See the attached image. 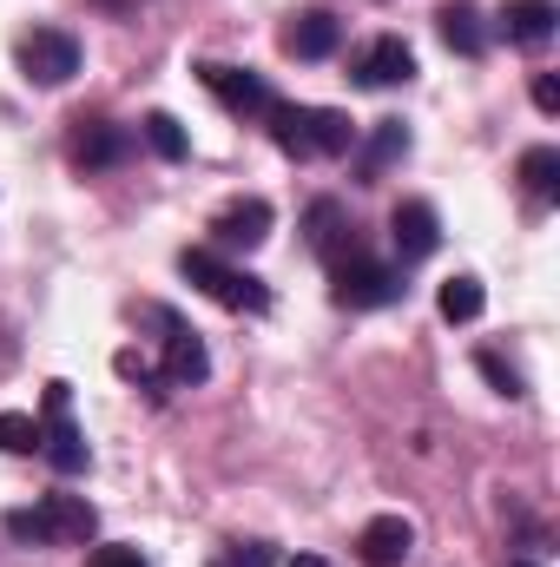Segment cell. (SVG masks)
I'll return each instance as SVG.
<instances>
[{
    "mask_svg": "<svg viewBox=\"0 0 560 567\" xmlns=\"http://www.w3.org/2000/svg\"><path fill=\"white\" fill-rule=\"evenodd\" d=\"M350 80L356 86H409L416 80V47L403 33H376L363 53H350Z\"/></svg>",
    "mask_w": 560,
    "mask_h": 567,
    "instance_id": "6",
    "label": "cell"
},
{
    "mask_svg": "<svg viewBox=\"0 0 560 567\" xmlns=\"http://www.w3.org/2000/svg\"><path fill=\"white\" fill-rule=\"evenodd\" d=\"M265 120H271V140H278L283 158H310V106H290V100H278Z\"/></svg>",
    "mask_w": 560,
    "mask_h": 567,
    "instance_id": "20",
    "label": "cell"
},
{
    "mask_svg": "<svg viewBox=\"0 0 560 567\" xmlns=\"http://www.w3.org/2000/svg\"><path fill=\"white\" fill-rule=\"evenodd\" d=\"M198 86L231 113V120H265L271 106H278V93H271V80L265 73H251V66H225V60H198Z\"/></svg>",
    "mask_w": 560,
    "mask_h": 567,
    "instance_id": "2",
    "label": "cell"
},
{
    "mask_svg": "<svg viewBox=\"0 0 560 567\" xmlns=\"http://www.w3.org/2000/svg\"><path fill=\"white\" fill-rule=\"evenodd\" d=\"M435 310H442V323H475L481 310H488V290H481V278H448L442 290H435Z\"/></svg>",
    "mask_w": 560,
    "mask_h": 567,
    "instance_id": "19",
    "label": "cell"
},
{
    "mask_svg": "<svg viewBox=\"0 0 560 567\" xmlns=\"http://www.w3.org/2000/svg\"><path fill=\"white\" fill-rule=\"evenodd\" d=\"M211 567H278V548L271 542H231Z\"/></svg>",
    "mask_w": 560,
    "mask_h": 567,
    "instance_id": "26",
    "label": "cell"
},
{
    "mask_svg": "<svg viewBox=\"0 0 560 567\" xmlns=\"http://www.w3.org/2000/svg\"><path fill=\"white\" fill-rule=\"evenodd\" d=\"M152 317L172 330V337H165V370H158V377H165V390H198V383L211 377V357H205L198 330H185L172 310H152Z\"/></svg>",
    "mask_w": 560,
    "mask_h": 567,
    "instance_id": "7",
    "label": "cell"
},
{
    "mask_svg": "<svg viewBox=\"0 0 560 567\" xmlns=\"http://www.w3.org/2000/svg\"><path fill=\"white\" fill-rule=\"evenodd\" d=\"M535 113H548V120L560 113V80L554 73H535Z\"/></svg>",
    "mask_w": 560,
    "mask_h": 567,
    "instance_id": "29",
    "label": "cell"
},
{
    "mask_svg": "<svg viewBox=\"0 0 560 567\" xmlns=\"http://www.w3.org/2000/svg\"><path fill=\"white\" fill-rule=\"evenodd\" d=\"M13 60H20V73L33 80V86H66L73 73H80V40L66 33V27H33L20 47H13Z\"/></svg>",
    "mask_w": 560,
    "mask_h": 567,
    "instance_id": "4",
    "label": "cell"
},
{
    "mask_svg": "<svg viewBox=\"0 0 560 567\" xmlns=\"http://www.w3.org/2000/svg\"><path fill=\"white\" fill-rule=\"evenodd\" d=\"M560 27V7L554 0H508L501 7V20H495V33L508 40V47H548Z\"/></svg>",
    "mask_w": 560,
    "mask_h": 567,
    "instance_id": "14",
    "label": "cell"
},
{
    "mask_svg": "<svg viewBox=\"0 0 560 567\" xmlns=\"http://www.w3.org/2000/svg\"><path fill=\"white\" fill-rule=\"evenodd\" d=\"M271 225H278L271 198H231V205L211 218V251H218V258H231V251H258V245L271 238Z\"/></svg>",
    "mask_w": 560,
    "mask_h": 567,
    "instance_id": "5",
    "label": "cell"
},
{
    "mask_svg": "<svg viewBox=\"0 0 560 567\" xmlns=\"http://www.w3.org/2000/svg\"><path fill=\"white\" fill-rule=\"evenodd\" d=\"M390 238H396L403 265L435 258V245H442V218H435V205H428V198H403V205L390 212Z\"/></svg>",
    "mask_w": 560,
    "mask_h": 567,
    "instance_id": "12",
    "label": "cell"
},
{
    "mask_svg": "<svg viewBox=\"0 0 560 567\" xmlns=\"http://www.w3.org/2000/svg\"><path fill=\"white\" fill-rule=\"evenodd\" d=\"M0 449L7 455H40V423L27 410H0Z\"/></svg>",
    "mask_w": 560,
    "mask_h": 567,
    "instance_id": "25",
    "label": "cell"
},
{
    "mask_svg": "<svg viewBox=\"0 0 560 567\" xmlns=\"http://www.w3.org/2000/svg\"><path fill=\"white\" fill-rule=\"evenodd\" d=\"M475 370H481V383L495 390V396H508V403H521L528 396V383H521V370L501 357V350H475Z\"/></svg>",
    "mask_w": 560,
    "mask_h": 567,
    "instance_id": "23",
    "label": "cell"
},
{
    "mask_svg": "<svg viewBox=\"0 0 560 567\" xmlns=\"http://www.w3.org/2000/svg\"><path fill=\"white\" fill-rule=\"evenodd\" d=\"M40 455H46V468L60 475V482H73V475H86V462H93V449H86V435L73 429L66 410H53L46 423H40Z\"/></svg>",
    "mask_w": 560,
    "mask_h": 567,
    "instance_id": "13",
    "label": "cell"
},
{
    "mask_svg": "<svg viewBox=\"0 0 560 567\" xmlns=\"http://www.w3.org/2000/svg\"><path fill=\"white\" fill-rule=\"evenodd\" d=\"M435 33H442V47L462 53V60H481V53H488V27H481V13H475L468 0H448V7L435 13Z\"/></svg>",
    "mask_w": 560,
    "mask_h": 567,
    "instance_id": "16",
    "label": "cell"
},
{
    "mask_svg": "<svg viewBox=\"0 0 560 567\" xmlns=\"http://www.w3.org/2000/svg\"><path fill=\"white\" fill-rule=\"evenodd\" d=\"M283 567H330V561H323V555H290Z\"/></svg>",
    "mask_w": 560,
    "mask_h": 567,
    "instance_id": "30",
    "label": "cell"
},
{
    "mask_svg": "<svg viewBox=\"0 0 560 567\" xmlns=\"http://www.w3.org/2000/svg\"><path fill=\"white\" fill-rule=\"evenodd\" d=\"M508 567H535V561H508Z\"/></svg>",
    "mask_w": 560,
    "mask_h": 567,
    "instance_id": "31",
    "label": "cell"
},
{
    "mask_svg": "<svg viewBox=\"0 0 560 567\" xmlns=\"http://www.w3.org/2000/svg\"><path fill=\"white\" fill-rule=\"evenodd\" d=\"M336 47H343V20L330 7H303V13L283 20V53L290 60H330Z\"/></svg>",
    "mask_w": 560,
    "mask_h": 567,
    "instance_id": "8",
    "label": "cell"
},
{
    "mask_svg": "<svg viewBox=\"0 0 560 567\" xmlns=\"http://www.w3.org/2000/svg\"><path fill=\"white\" fill-rule=\"evenodd\" d=\"M521 185H528L541 205H554L560 198V145H528V152H521Z\"/></svg>",
    "mask_w": 560,
    "mask_h": 567,
    "instance_id": "21",
    "label": "cell"
},
{
    "mask_svg": "<svg viewBox=\"0 0 560 567\" xmlns=\"http://www.w3.org/2000/svg\"><path fill=\"white\" fill-rule=\"evenodd\" d=\"M86 567H152V561H145L133 542H106V548H93V555H86Z\"/></svg>",
    "mask_w": 560,
    "mask_h": 567,
    "instance_id": "28",
    "label": "cell"
},
{
    "mask_svg": "<svg viewBox=\"0 0 560 567\" xmlns=\"http://www.w3.org/2000/svg\"><path fill=\"white\" fill-rule=\"evenodd\" d=\"M133 158V133L126 126H113V120H80V133H73V165L80 172H113V165H126Z\"/></svg>",
    "mask_w": 560,
    "mask_h": 567,
    "instance_id": "11",
    "label": "cell"
},
{
    "mask_svg": "<svg viewBox=\"0 0 560 567\" xmlns=\"http://www.w3.org/2000/svg\"><path fill=\"white\" fill-rule=\"evenodd\" d=\"M40 508H46V528H53V542H73V548H86V542L100 535V515H93V502H86V495H46Z\"/></svg>",
    "mask_w": 560,
    "mask_h": 567,
    "instance_id": "17",
    "label": "cell"
},
{
    "mask_svg": "<svg viewBox=\"0 0 560 567\" xmlns=\"http://www.w3.org/2000/svg\"><path fill=\"white\" fill-rule=\"evenodd\" d=\"M0 528H7V542H20V548H53L46 508H7V515H0Z\"/></svg>",
    "mask_w": 560,
    "mask_h": 567,
    "instance_id": "24",
    "label": "cell"
},
{
    "mask_svg": "<svg viewBox=\"0 0 560 567\" xmlns=\"http://www.w3.org/2000/svg\"><path fill=\"white\" fill-rule=\"evenodd\" d=\"M139 133H145V145H152V152H158L165 165H178V158L191 152V140H185V126H178L172 113H145V120H139Z\"/></svg>",
    "mask_w": 560,
    "mask_h": 567,
    "instance_id": "22",
    "label": "cell"
},
{
    "mask_svg": "<svg viewBox=\"0 0 560 567\" xmlns=\"http://www.w3.org/2000/svg\"><path fill=\"white\" fill-rule=\"evenodd\" d=\"M396 158H409V126H403V120H376L370 140H356V172H363V185L383 178Z\"/></svg>",
    "mask_w": 560,
    "mask_h": 567,
    "instance_id": "15",
    "label": "cell"
},
{
    "mask_svg": "<svg viewBox=\"0 0 560 567\" xmlns=\"http://www.w3.org/2000/svg\"><path fill=\"white\" fill-rule=\"evenodd\" d=\"M303 225H310V251H317L323 265H343V258L363 251V245H356V225H350V212H343V198H317V205L303 212Z\"/></svg>",
    "mask_w": 560,
    "mask_h": 567,
    "instance_id": "9",
    "label": "cell"
},
{
    "mask_svg": "<svg viewBox=\"0 0 560 567\" xmlns=\"http://www.w3.org/2000/svg\"><path fill=\"white\" fill-rule=\"evenodd\" d=\"M356 120L336 106H310V158H350L356 152Z\"/></svg>",
    "mask_w": 560,
    "mask_h": 567,
    "instance_id": "18",
    "label": "cell"
},
{
    "mask_svg": "<svg viewBox=\"0 0 560 567\" xmlns=\"http://www.w3.org/2000/svg\"><path fill=\"white\" fill-rule=\"evenodd\" d=\"M178 271H185V284H198L211 303H225V310H271V284L251 278V271H238V265H225L211 245H185L178 251Z\"/></svg>",
    "mask_w": 560,
    "mask_h": 567,
    "instance_id": "1",
    "label": "cell"
},
{
    "mask_svg": "<svg viewBox=\"0 0 560 567\" xmlns=\"http://www.w3.org/2000/svg\"><path fill=\"white\" fill-rule=\"evenodd\" d=\"M409 548H416L409 515H370L363 535H356V561L363 567H403L409 561Z\"/></svg>",
    "mask_w": 560,
    "mask_h": 567,
    "instance_id": "10",
    "label": "cell"
},
{
    "mask_svg": "<svg viewBox=\"0 0 560 567\" xmlns=\"http://www.w3.org/2000/svg\"><path fill=\"white\" fill-rule=\"evenodd\" d=\"M113 370H120V377H126V383H145V390H152V396H165V377H158V370H152V363H145L139 350H120V357H113Z\"/></svg>",
    "mask_w": 560,
    "mask_h": 567,
    "instance_id": "27",
    "label": "cell"
},
{
    "mask_svg": "<svg viewBox=\"0 0 560 567\" xmlns=\"http://www.w3.org/2000/svg\"><path fill=\"white\" fill-rule=\"evenodd\" d=\"M330 297L343 303V310H383V303H396L403 297V271H390V265H376V258H343V265H330Z\"/></svg>",
    "mask_w": 560,
    "mask_h": 567,
    "instance_id": "3",
    "label": "cell"
}]
</instances>
